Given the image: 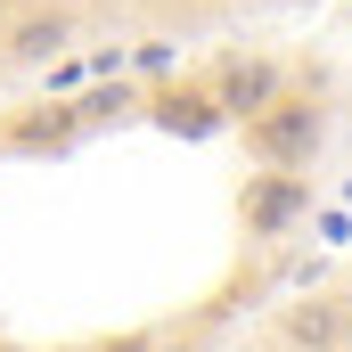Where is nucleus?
<instances>
[{"instance_id": "obj_1", "label": "nucleus", "mask_w": 352, "mask_h": 352, "mask_svg": "<svg viewBox=\"0 0 352 352\" xmlns=\"http://www.w3.org/2000/svg\"><path fill=\"white\" fill-rule=\"evenodd\" d=\"M246 148L278 164V173H295V164H311V148H320V107L311 98H278L263 123H246Z\"/></svg>"}, {"instance_id": "obj_2", "label": "nucleus", "mask_w": 352, "mask_h": 352, "mask_svg": "<svg viewBox=\"0 0 352 352\" xmlns=\"http://www.w3.org/2000/svg\"><path fill=\"white\" fill-rule=\"evenodd\" d=\"M278 98H287V74H278L270 58H230V66H221V98H213V107H221V115H238V123H263Z\"/></svg>"}, {"instance_id": "obj_3", "label": "nucleus", "mask_w": 352, "mask_h": 352, "mask_svg": "<svg viewBox=\"0 0 352 352\" xmlns=\"http://www.w3.org/2000/svg\"><path fill=\"white\" fill-rule=\"evenodd\" d=\"M303 205H311V180H303V173H278V180H263V188H254L246 230H254V238H278V230H287Z\"/></svg>"}, {"instance_id": "obj_4", "label": "nucleus", "mask_w": 352, "mask_h": 352, "mask_svg": "<svg viewBox=\"0 0 352 352\" xmlns=\"http://www.w3.org/2000/svg\"><path fill=\"white\" fill-rule=\"evenodd\" d=\"M66 41H74L66 16H16L8 25V58L16 66H50V58H66Z\"/></svg>"}, {"instance_id": "obj_5", "label": "nucleus", "mask_w": 352, "mask_h": 352, "mask_svg": "<svg viewBox=\"0 0 352 352\" xmlns=\"http://www.w3.org/2000/svg\"><path fill=\"white\" fill-rule=\"evenodd\" d=\"M287 336H295V344H311V352H336L344 311H336V303H295V311H287Z\"/></svg>"}, {"instance_id": "obj_6", "label": "nucleus", "mask_w": 352, "mask_h": 352, "mask_svg": "<svg viewBox=\"0 0 352 352\" xmlns=\"http://www.w3.org/2000/svg\"><path fill=\"white\" fill-rule=\"evenodd\" d=\"M344 311H352V278H344Z\"/></svg>"}]
</instances>
